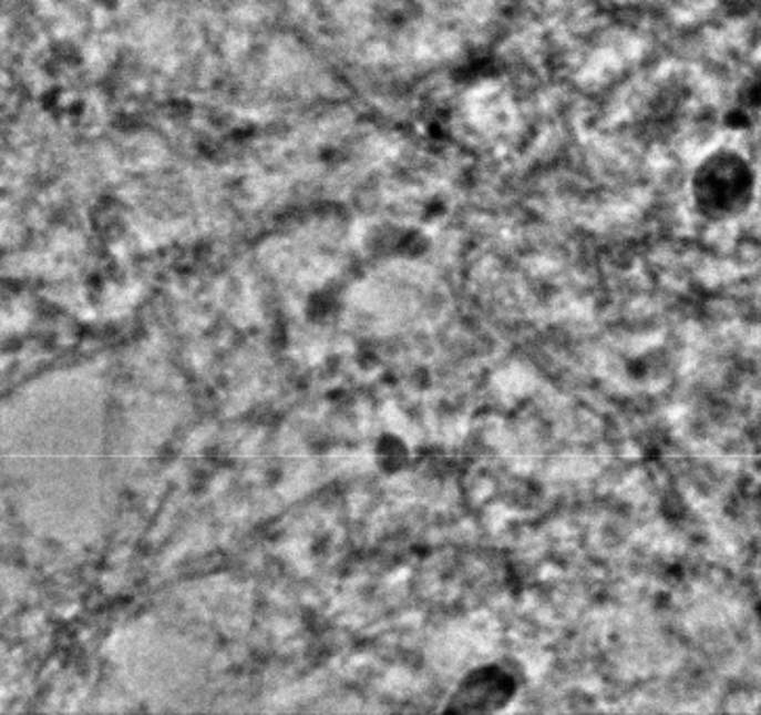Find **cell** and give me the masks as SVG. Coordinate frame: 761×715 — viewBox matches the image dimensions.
I'll list each match as a JSON object with an SVG mask.
<instances>
[{
    "label": "cell",
    "instance_id": "1",
    "mask_svg": "<svg viewBox=\"0 0 761 715\" xmlns=\"http://www.w3.org/2000/svg\"><path fill=\"white\" fill-rule=\"evenodd\" d=\"M516 695V680L504 667L474 670L451 695V712H497Z\"/></svg>",
    "mask_w": 761,
    "mask_h": 715
}]
</instances>
